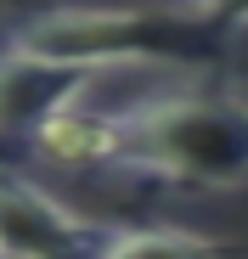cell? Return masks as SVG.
I'll return each instance as SVG.
<instances>
[{
  "label": "cell",
  "mask_w": 248,
  "mask_h": 259,
  "mask_svg": "<svg viewBox=\"0 0 248 259\" xmlns=\"http://www.w3.org/2000/svg\"><path fill=\"white\" fill-rule=\"evenodd\" d=\"M12 46L39 51L73 68H118V62H192L220 68L231 51V34L197 12H152V6H51L34 12Z\"/></svg>",
  "instance_id": "2"
},
{
  "label": "cell",
  "mask_w": 248,
  "mask_h": 259,
  "mask_svg": "<svg viewBox=\"0 0 248 259\" xmlns=\"http://www.w3.org/2000/svg\"><path fill=\"white\" fill-rule=\"evenodd\" d=\"M107 226L79 220L34 181L0 169V259H96Z\"/></svg>",
  "instance_id": "3"
},
{
  "label": "cell",
  "mask_w": 248,
  "mask_h": 259,
  "mask_svg": "<svg viewBox=\"0 0 248 259\" xmlns=\"http://www.w3.org/2000/svg\"><path fill=\"white\" fill-rule=\"evenodd\" d=\"M181 6L197 12V17H209V23H220L226 34L248 28V0H181Z\"/></svg>",
  "instance_id": "7"
},
{
  "label": "cell",
  "mask_w": 248,
  "mask_h": 259,
  "mask_svg": "<svg viewBox=\"0 0 248 259\" xmlns=\"http://www.w3.org/2000/svg\"><path fill=\"white\" fill-rule=\"evenodd\" d=\"M96 259H237V248L186 226H107Z\"/></svg>",
  "instance_id": "6"
},
{
  "label": "cell",
  "mask_w": 248,
  "mask_h": 259,
  "mask_svg": "<svg viewBox=\"0 0 248 259\" xmlns=\"http://www.w3.org/2000/svg\"><path fill=\"white\" fill-rule=\"evenodd\" d=\"M118 152L113 169L186 192H242L248 186V91L192 84L113 113Z\"/></svg>",
  "instance_id": "1"
},
{
  "label": "cell",
  "mask_w": 248,
  "mask_h": 259,
  "mask_svg": "<svg viewBox=\"0 0 248 259\" xmlns=\"http://www.w3.org/2000/svg\"><path fill=\"white\" fill-rule=\"evenodd\" d=\"M34 158H46L57 169H113V152H118V130H113V113H91L85 102L62 107L39 136L28 141Z\"/></svg>",
  "instance_id": "5"
},
{
  "label": "cell",
  "mask_w": 248,
  "mask_h": 259,
  "mask_svg": "<svg viewBox=\"0 0 248 259\" xmlns=\"http://www.w3.org/2000/svg\"><path fill=\"white\" fill-rule=\"evenodd\" d=\"M91 68H73V62H51L39 51L23 46H0V141H34L62 107L85 102L91 91Z\"/></svg>",
  "instance_id": "4"
}]
</instances>
